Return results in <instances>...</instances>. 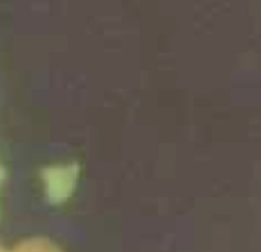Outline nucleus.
Masks as SVG:
<instances>
[{
  "label": "nucleus",
  "mask_w": 261,
  "mask_h": 252,
  "mask_svg": "<svg viewBox=\"0 0 261 252\" xmlns=\"http://www.w3.org/2000/svg\"><path fill=\"white\" fill-rule=\"evenodd\" d=\"M12 252H63L58 246L44 239H32L17 245Z\"/></svg>",
  "instance_id": "nucleus-1"
},
{
  "label": "nucleus",
  "mask_w": 261,
  "mask_h": 252,
  "mask_svg": "<svg viewBox=\"0 0 261 252\" xmlns=\"http://www.w3.org/2000/svg\"><path fill=\"white\" fill-rule=\"evenodd\" d=\"M3 181H5V170L0 164V190H2V185H3Z\"/></svg>",
  "instance_id": "nucleus-2"
},
{
  "label": "nucleus",
  "mask_w": 261,
  "mask_h": 252,
  "mask_svg": "<svg viewBox=\"0 0 261 252\" xmlns=\"http://www.w3.org/2000/svg\"><path fill=\"white\" fill-rule=\"evenodd\" d=\"M0 252H6V251H5V249H3V248H0Z\"/></svg>",
  "instance_id": "nucleus-3"
}]
</instances>
